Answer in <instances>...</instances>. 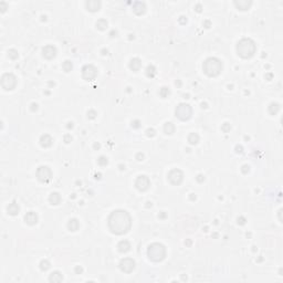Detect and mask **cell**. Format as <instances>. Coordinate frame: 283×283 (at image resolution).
<instances>
[{"mask_svg": "<svg viewBox=\"0 0 283 283\" xmlns=\"http://www.w3.org/2000/svg\"><path fill=\"white\" fill-rule=\"evenodd\" d=\"M79 228H80V222H79L78 219L72 218L68 221V229L70 231H78Z\"/></svg>", "mask_w": 283, "mask_h": 283, "instance_id": "603a6c76", "label": "cell"}, {"mask_svg": "<svg viewBox=\"0 0 283 283\" xmlns=\"http://www.w3.org/2000/svg\"><path fill=\"white\" fill-rule=\"evenodd\" d=\"M61 200H62V198H61V195H60L59 192L54 191V192H51V194H50L49 201L51 205H54V206L59 205V204L61 202Z\"/></svg>", "mask_w": 283, "mask_h": 283, "instance_id": "ffe728a7", "label": "cell"}, {"mask_svg": "<svg viewBox=\"0 0 283 283\" xmlns=\"http://www.w3.org/2000/svg\"><path fill=\"white\" fill-rule=\"evenodd\" d=\"M97 75V69L93 64H85L82 68V78L85 81H92Z\"/></svg>", "mask_w": 283, "mask_h": 283, "instance_id": "9c48e42d", "label": "cell"}, {"mask_svg": "<svg viewBox=\"0 0 283 283\" xmlns=\"http://www.w3.org/2000/svg\"><path fill=\"white\" fill-rule=\"evenodd\" d=\"M35 176H37V179L40 183L48 184L52 179L53 174H52V170H51L50 167H48V166H40V167H38V169L35 171Z\"/></svg>", "mask_w": 283, "mask_h": 283, "instance_id": "52a82bcc", "label": "cell"}, {"mask_svg": "<svg viewBox=\"0 0 283 283\" xmlns=\"http://www.w3.org/2000/svg\"><path fill=\"white\" fill-rule=\"evenodd\" d=\"M195 10H196L197 12H201V10H202V6H201L200 3H197V5H196V7H195Z\"/></svg>", "mask_w": 283, "mask_h": 283, "instance_id": "7dc6e473", "label": "cell"}, {"mask_svg": "<svg viewBox=\"0 0 283 283\" xmlns=\"http://www.w3.org/2000/svg\"><path fill=\"white\" fill-rule=\"evenodd\" d=\"M185 243H186L187 246H190V244H191V241H190V240H188V241H187V242H185Z\"/></svg>", "mask_w": 283, "mask_h": 283, "instance_id": "94428289", "label": "cell"}, {"mask_svg": "<svg viewBox=\"0 0 283 283\" xmlns=\"http://www.w3.org/2000/svg\"><path fill=\"white\" fill-rule=\"evenodd\" d=\"M133 11L137 16H142L146 12V5L143 1H135L133 3Z\"/></svg>", "mask_w": 283, "mask_h": 283, "instance_id": "9a60e30c", "label": "cell"}, {"mask_svg": "<svg viewBox=\"0 0 283 283\" xmlns=\"http://www.w3.org/2000/svg\"><path fill=\"white\" fill-rule=\"evenodd\" d=\"M242 149L243 148H242V146H241V145H237V146H236V152H237V153H239V154H241V153L243 152Z\"/></svg>", "mask_w": 283, "mask_h": 283, "instance_id": "c3c4849f", "label": "cell"}, {"mask_svg": "<svg viewBox=\"0 0 283 283\" xmlns=\"http://www.w3.org/2000/svg\"><path fill=\"white\" fill-rule=\"evenodd\" d=\"M234 5L239 10H249L252 5V1L251 0H234Z\"/></svg>", "mask_w": 283, "mask_h": 283, "instance_id": "e0dca14e", "label": "cell"}, {"mask_svg": "<svg viewBox=\"0 0 283 283\" xmlns=\"http://www.w3.org/2000/svg\"><path fill=\"white\" fill-rule=\"evenodd\" d=\"M116 35H117V32H116V31H115V30H113V31H112V32H111V33H110V35H111V37H112V38H113V37H116Z\"/></svg>", "mask_w": 283, "mask_h": 283, "instance_id": "f5cc1de1", "label": "cell"}, {"mask_svg": "<svg viewBox=\"0 0 283 283\" xmlns=\"http://www.w3.org/2000/svg\"><path fill=\"white\" fill-rule=\"evenodd\" d=\"M210 26H211V22L209 21V20H206L204 22V27H206V28H210Z\"/></svg>", "mask_w": 283, "mask_h": 283, "instance_id": "681fc988", "label": "cell"}, {"mask_svg": "<svg viewBox=\"0 0 283 283\" xmlns=\"http://www.w3.org/2000/svg\"><path fill=\"white\" fill-rule=\"evenodd\" d=\"M145 133H146V135H147L148 137H154L156 135V131L154 128H147Z\"/></svg>", "mask_w": 283, "mask_h": 283, "instance_id": "8d00e7d4", "label": "cell"}, {"mask_svg": "<svg viewBox=\"0 0 283 283\" xmlns=\"http://www.w3.org/2000/svg\"><path fill=\"white\" fill-rule=\"evenodd\" d=\"M101 176H102V174H95V179H101Z\"/></svg>", "mask_w": 283, "mask_h": 283, "instance_id": "11a10c76", "label": "cell"}, {"mask_svg": "<svg viewBox=\"0 0 283 283\" xmlns=\"http://www.w3.org/2000/svg\"><path fill=\"white\" fill-rule=\"evenodd\" d=\"M178 20H179V22H180L181 24H186V23H187V18H186L185 16H181V17H180V18H179Z\"/></svg>", "mask_w": 283, "mask_h": 283, "instance_id": "7bdbcfd3", "label": "cell"}, {"mask_svg": "<svg viewBox=\"0 0 283 283\" xmlns=\"http://www.w3.org/2000/svg\"><path fill=\"white\" fill-rule=\"evenodd\" d=\"M280 111V104L279 103H271L269 106H268V112H269L270 115H276L278 112Z\"/></svg>", "mask_w": 283, "mask_h": 283, "instance_id": "d4e9b609", "label": "cell"}, {"mask_svg": "<svg viewBox=\"0 0 283 283\" xmlns=\"http://www.w3.org/2000/svg\"><path fill=\"white\" fill-rule=\"evenodd\" d=\"M196 179H197L198 183H202V181L205 180V176H204V175H198V176L196 177Z\"/></svg>", "mask_w": 283, "mask_h": 283, "instance_id": "f6af8a7d", "label": "cell"}, {"mask_svg": "<svg viewBox=\"0 0 283 283\" xmlns=\"http://www.w3.org/2000/svg\"><path fill=\"white\" fill-rule=\"evenodd\" d=\"M63 139H64V142H65V143H66V144H69V143H71V142H72V136H71L70 134H66V135H64Z\"/></svg>", "mask_w": 283, "mask_h": 283, "instance_id": "f35d334b", "label": "cell"}, {"mask_svg": "<svg viewBox=\"0 0 283 283\" xmlns=\"http://www.w3.org/2000/svg\"><path fill=\"white\" fill-rule=\"evenodd\" d=\"M97 164H99L100 166H102V167L106 166V165L108 164L107 157H106V156H100L99 158H97Z\"/></svg>", "mask_w": 283, "mask_h": 283, "instance_id": "d6a6232c", "label": "cell"}, {"mask_svg": "<svg viewBox=\"0 0 283 283\" xmlns=\"http://www.w3.org/2000/svg\"><path fill=\"white\" fill-rule=\"evenodd\" d=\"M163 129H164V133L166 135H171L175 133L176 127H175V125H174L171 122H166V123L164 124Z\"/></svg>", "mask_w": 283, "mask_h": 283, "instance_id": "cb8c5ba5", "label": "cell"}, {"mask_svg": "<svg viewBox=\"0 0 283 283\" xmlns=\"http://www.w3.org/2000/svg\"><path fill=\"white\" fill-rule=\"evenodd\" d=\"M39 267H40L41 271H48L50 269V267H51V264H50V262L48 260H42V261L40 262Z\"/></svg>", "mask_w": 283, "mask_h": 283, "instance_id": "1f68e13d", "label": "cell"}, {"mask_svg": "<svg viewBox=\"0 0 283 283\" xmlns=\"http://www.w3.org/2000/svg\"><path fill=\"white\" fill-rule=\"evenodd\" d=\"M107 226L112 234L116 236L125 234L132 228V217L126 210H114L107 218Z\"/></svg>", "mask_w": 283, "mask_h": 283, "instance_id": "6da1fadb", "label": "cell"}, {"mask_svg": "<svg viewBox=\"0 0 283 283\" xmlns=\"http://www.w3.org/2000/svg\"><path fill=\"white\" fill-rule=\"evenodd\" d=\"M40 145L42 146L43 148H48V147H51L52 144H53V138L50 136L49 134H43L40 136Z\"/></svg>", "mask_w": 283, "mask_h": 283, "instance_id": "2e32d148", "label": "cell"}, {"mask_svg": "<svg viewBox=\"0 0 283 283\" xmlns=\"http://www.w3.org/2000/svg\"><path fill=\"white\" fill-rule=\"evenodd\" d=\"M167 179H168V181L171 185L178 186V185L181 184L183 180H184V173L180 169H178V168H174V169H171L168 173Z\"/></svg>", "mask_w": 283, "mask_h": 283, "instance_id": "ba28073f", "label": "cell"}, {"mask_svg": "<svg viewBox=\"0 0 283 283\" xmlns=\"http://www.w3.org/2000/svg\"><path fill=\"white\" fill-rule=\"evenodd\" d=\"M102 54H107V50H102Z\"/></svg>", "mask_w": 283, "mask_h": 283, "instance_id": "91938a15", "label": "cell"}, {"mask_svg": "<svg viewBox=\"0 0 283 283\" xmlns=\"http://www.w3.org/2000/svg\"><path fill=\"white\" fill-rule=\"evenodd\" d=\"M135 265H136V263L131 258H124V259H122L120 261V264H118L121 271H123L124 273H131V272H133V270L135 269Z\"/></svg>", "mask_w": 283, "mask_h": 283, "instance_id": "8fae6325", "label": "cell"}, {"mask_svg": "<svg viewBox=\"0 0 283 283\" xmlns=\"http://www.w3.org/2000/svg\"><path fill=\"white\" fill-rule=\"evenodd\" d=\"M131 248H132V246H131L128 240H121L117 244V250L121 253H126L131 250Z\"/></svg>", "mask_w": 283, "mask_h": 283, "instance_id": "ac0fdd59", "label": "cell"}, {"mask_svg": "<svg viewBox=\"0 0 283 283\" xmlns=\"http://www.w3.org/2000/svg\"><path fill=\"white\" fill-rule=\"evenodd\" d=\"M190 199H191V200H196V196H194V194H191V195H190Z\"/></svg>", "mask_w": 283, "mask_h": 283, "instance_id": "680465c9", "label": "cell"}, {"mask_svg": "<svg viewBox=\"0 0 283 283\" xmlns=\"http://www.w3.org/2000/svg\"><path fill=\"white\" fill-rule=\"evenodd\" d=\"M66 127L69 128V129H70V128H73V123H72V122H69L68 125H66Z\"/></svg>", "mask_w": 283, "mask_h": 283, "instance_id": "816d5d0a", "label": "cell"}, {"mask_svg": "<svg viewBox=\"0 0 283 283\" xmlns=\"http://www.w3.org/2000/svg\"><path fill=\"white\" fill-rule=\"evenodd\" d=\"M230 129H231V125H230L229 123H223V124L221 125V131H222L223 133L230 132Z\"/></svg>", "mask_w": 283, "mask_h": 283, "instance_id": "e575fe53", "label": "cell"}, {"mask_svg": "<svg viewBox=\"0 0 283 283\" xmlns=\"http://www.w3.org/2000/svg\"><path fill=\"white\" fill-rule=\"evenodd\" d=\"M135 187L137 188V190L139 191H146L149 189L150 187V180L147 176L145 175H139L135 180Z\"/></svg>", "mask_w": 283, "mask_h": 283, "instance_id": "30bf717a", "label": "cell"}, {"mask_svg": "<svg viewBox=\"0 0 283 283\" xmlns=\"http://www.w3.org/2000/svg\"><path fill=\"white\" fill-rule=\"evenodd\" d=\"M100 147H101L100 143H95V144H94V148H95V149H99Z\"/></svg>", "mask_w": 283, "mask_h": 283, "instance_id": "db71d44e", "label": "cell"}, {"mask_svg": "<svg viewBox=\"0 0 283 283\" xmlns=\"http://www.w3.org/2000/svg\"><path fill=\"white\" fill-rule=\"evenodd\" d=\"M96 115H97V112H96L95 110H89V111H87V117H89L90 120H94V118L96 117Z\"/></svg>", "mask_w": 283, "mask_h": 283, "instance_id": "836d02e7", "label": "cell"}, {"mask_svg": "<svg viewBox=\"0 0 283 283\" xmlns=\"http://www.w3.org/2000/svg\"><path fill=\"white\" fill-rule=\"evenodd\" d=\"M74 272H75V274H81V273L83 272V268H82L81 265H77V267L74 268Z\"/></svg>", "mask_w": 283, "mask_h": 283, "instance_id": "74e56055", "label": "cell"}, {"mask_svg": "<svg viewBox=\"0 0 283 283\" xmlns=\"http://www.w3.org/2000/svg\"><path fill=\"white\" fill-rule=\"evenodd\" d=\"M223 69V64L218 58H208L202 63V71L209 78H216L218 77Z\"/></svg>", "mask_w": 283, "mask_h": 283, "instance_id": "3957f363", "label": "cell"}, {"mask_svg": "<svg viewBox=\"0 0 283 283\" xmlns=\"http://www.w3.org/2000/svg\"><path fill=\"white\" fill-rule=\"evenodd\" d=\"M0 9H1V12H5L6 9H7V3L5 1H1L0 2Z\"/></svg>", "mask_w": 283, "mask_h": 283, "instance_id": "ab89813d", "label": "cell"}, {"mask_svg": "<svg viewBox=\"0 0 283 283\" xmlns=\"http://www.w3.org/2000/svg\"><path fill=\"white\" fill-rule=\"evenodd\" d=\"M38 220H39V217H38V215L35 211H28L24 215V222L27 225H29V226L37 225Z\"/></svg>", "mask_w": 283, "mask_h": 283, "instance_id": "5bb4252c", "label": "cell"}, {"mask_svg": "<svg viewBox=\"0 0 283 283\" xmlns=\"http://www.w3.org/2000/svg\"><path fill=\"white\" fill-rule=\"evenodd\" d=\"M57 48L54 47V45H52V44H48V45H45V47H43L42 49V56L47 60H52V59H54V58L57 57Z\"/></svg>", "mask_w": 283, "mask_h": 283, "instance_id": "7c38bea8", "label": "cell"}, {"mask_svg": "<svg viewBox=\"0 0 283 283\" xmlns=\"http://www.w3.org/2000/svg\"><path fill=\"white\" fill-rule=\"evenodd\" d=\"M141 68H142V60L139 58H133L129 61V69L133 71V72L139 71Z\"/></svg>", "mask_w": 283, "mask_h": 283, "instance_id": "d6986e66", "label": "cell"}, {"mask_svg": "<svg viewBox=\"0 0 283 283\" xmlns=\"http://www.w3.org/2000/svg\"><path fill=\"white\" fill-rule=\"evenodd\" d=\"M62 280H63V276H62V273H61L60 271H53V272L49 276L50 282L58 283V282H61Z\"/></svg>", "mask_w": 283, "mask_h": 283, "instance_id": "7402d4cb", "label": "cell"}, {"mask_svg": "<svg viewBox=\"0 0 283 283\" xmlns=\"http://www.w3.org/2000/svg\"><path fill=\"white\" fill-rule=\"evenodd\" d=\"M101 1L100 0H89L85 2V7L87 11H91V12H96L101 9Z\"/></svg>", "mask_w": 283, "mask_h": 283, "instance_id": "4fadbf2b", "label": "cell"}, {"mask_svg": "<svg viewBox=\"0 0 283 283\" xmlns=\"http://www.w3.org/2000/svg\"><path fill=\"white\" fill-rule=\"evenodd\" d=\"M30 108H31V111H32V112H35V111H38V104H37V103H32Z\"/></svg>", "mask_w": 283, "mask_h": 283, "instance_id": "bcb514c9", "label": "cell"}, {"mask_svg": "<svg viewBox=\"0 0 283 283\" xmlns=\"http://www.w3.org/2000/svg\"><path fill=\"white\" fill-rule=\"evenodd\" d=\"M257 52V44L250 38H242L237 43V53L242 59H250Z\"/></svg>", "mask_w": 283, "mask_h": 283, "instance_id": "7a4b0ae2", "label": "cell"}, {"mask_svg": "<svg viewBox=\"0 0 283 283\" xmlns=\"http://www.w3.org/2000/svg\"><path fill=\"white\" fill-rule=\"evenodd\" d=\"M175 115H176V117L178 120L186 122V121L191 118V116H192V108L187 103H180V104H178L176 106Z\"/></svg>", "mask_w": 283, "mask_h": 283, "instance_id": "5b68a950", "label": "cell"}, {"mask_svg": "<svg viewBox=\"0 0 283 283\" xmlns=\"http://www.w3.org/2000/svg\"><path fill=\"white\" fill-rule=\"evenodd\" d=\"M165 217H166V213H165V212H162V213H160V215H159V218H165Z\"/></svg>", "mask_w": 283, "mask_h": 283, "instance_id": "9f6ffc18", "label": "cell"}, {"mask_svg": "<svg viewBox=\"0 0 283 283\" xmlns=\"http://www.w3.org/2000/svg\"><path fill=\"white\" fill-rule=\"evenodd\" d=\"M147 257L150 261L162 262L166 257V248L159 242H154L147 248Z\"/></svg>", "mask_w": 283, "mask_h": 283, "instance_id": "277c9868", "label": "cell"}, {"mask_svg": "<svg viewBox=\"0 0 283 283\" xmlns=\"http://www.w3.org/2000/svg\"><path fill=\"white\" fill-rule=\"evenodd\" d=\"M136 159H137V160H139V162L143 160V159H144V154H142V153H137V154H136Z\"/></svg>", "mask_w": 283, "mask_h": 283, "instance_id": "ee69618b", "label": "cell"}, {"mask_svg": "<svg viewBox=\"0 0 283 283\" xmlns=\"http://www.w3.org/2000/svg\"><path fill=\"white\" fill-rule=\"evenodd\" d=\"M7 211L10 216H17V215L19 213V211H20V207H19V205H18L17 202H14H14H11V204L7 207Z\"/></svg>", "mask_w": 283, "mask_h": 283, "instance_id": "44dd1931", "label": "cell"}, {"mask_svg": "<svg viewBox=\"0 0 283 283\" xmlns=\"http://www.w3.org/2000/svg\"><path fill=\"white\" fill-rule=\"evenodd\" d=\"M246 221H247V220H246V218H244V217H242V216L238 218V223H239L240 226H243V225H246Z\"/></svg>", "mask_w": 283, "mask_h": 283, "instance_id": "60d3db41", "label": "cell"}, {"mask_svg": "<svg viewBox=\"0 0 283 283\" xmlns=\"http://www.w3.org/2000/svg\"><path fill=\"white\" fill-rule=\"evenodd\" d=\"M159 95H160V97L166 99V97H168L170 95V90L168 87H166V86H163V87L159 90Z\"/></svg>", "mask_w": 283, "mask_h": 283, "instance_id": "f1b7e54d", "label": "cell"}, {"mask_svg": "<svg viewBox=\"0 0 283 283\" xmlns=\"http://www.w3.org/2000/svg\"><path fill=\"white\" fill-rule=\"evenodd\" d=\"M249 170H250V167H249L248 165H243V166L241 167V171H242L243 174H248Z\"/></svg>", "mask_w": 283, "mask_h": 283, "instance_id": "b9f144b4", "label": "cell"}, {"mask_svg": "<svg viewBox=\"0 0 283 283\" xmlns=\"http://www.w3.org/2000/svg\"><path fill=\"white\" fill-rule=\"evenodd\" d=\"M62 69L64 70V72H70V71H72V69H73V64H72V62H71L70 60H66V61H64L63 62V64H62Z\"/></svg>", "mask_w": 283, "mask_h": 283, "instance_id": "f546056e", "label": "cell"}, {"mask_svg": "<svg viewBox=\"0 0 283 283\" xmlns=\"http://www.w3.org/2000/svg\"><path fill=\"white\" fill-rule=\"evenodd\" d=\"M8 57L11 60H17L19 58V53L16 49H9L8 50Z\"/></svg>", "mask_w": 283, "mask_h": 283, "instance_id": "4dcf8cb0", "label": "cell"}, {"mask_svg": "<svg viewBox=\"0 0 283 283\" xmlns=\"http://www.w3.org/2000/svg\"><path fill=\"white\" fill-rule=\"evenodd\" d=\"M0 83L3 90L6 91H12L17 86V78L14 73H5L2 74Z\"/></svg>", "mask_w": 283, "mask_h": 283, "instance_id": "8992f818", "label": "cell"}, {"mask_svg": "<svg viewBox=\"0 0 283 283\" xmlns=\"http://www.w3.org/2000/svg\"><path fill=\"white\" fill-rule=\"evenodd\" d=\"M265 79H267L268 81H270V80L272 79V73H269V74H267V75H265Z\"/></svg>", "mask_w": 283, "mask_h": 283, "instance_id": "f907efd6", "label": "cell"}, {"mask_svg": "<svg viewBox=\"0 0 283 283\" xmlns=\"http://www.w3.org/2000/svg\"><path fill=\"white\" fill-rule=\"evenodd\" d=\"M141 125H142V123L139 120H134V121H132V123H131V126L133 128H135V129L139 128L141 127Z\"/></svg>", "mask_w": 283, "mask_h": 283, "instance_id": "d590c367", "label": "cell"}, {"mask_svg": "<svg viewBox=\"0 0 283 283\" xmlns=\"http://www.w3.org/2000/svg\"><path fill=\"white\" fill-rule=\"evenodd\" d=\"M201 107L202 108H207L208 106H207V103H201Z\"/></svg>", "mask_w": 283, "mask_h": 283, "instance_id": "6f0895ef", "label": "cell"}, {"mask_svg": "<svg viewBox=\"0 0 283 283\" xmlns=\"http://www.w3.org/2000/svg\"><path fill=\"white\" fill-rule=\"evenodd\" d=\"M145 74H146L147 78L153 79L156 75V68L153 65V64L147 65V68H146V70H145Z\"/></svg>", "mask_w": 283, "mask_h": 283, "instance_id": "4316f807", "label": "cell"}, {"mask_svg": "<svg viewBox=\"0 0 283 283\" xmlns=\"http://www.w3.org/2000/svg\"><path fill=\"white\" fill-rule=\"evenodd\" d=\"M199 139H200V137H199V135L197 133H190V134L188 135V137H187V141L188 143L190 144V145H196V144H198Z\"/></svg>", "mask_w": 283, "mask_h": 283, "instance_id": "484cf974", "label": "cell"}, {"mask_svg": "<svg viewBox=\"0 0 283 283\" xmlns=\"http://www.w3.org/2000/svg\"><path fill=\"white\" fill-rule=\"evenodd\" d=\"M95 26H96V28L99 29V30L104 31V30H106V28H107V21H106L105 19L102 18V19H99V20L96 21Z\"/></svg>", "mask_w": 283, "mask_h": 283, "instance_id": "83f0119b", "label": "cell"}]
</instances>
